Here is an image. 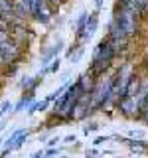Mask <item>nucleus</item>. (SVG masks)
I'll return each mask as SVG.
<instances>
[{"mask_svg": "<svg viewBox=\"0 0 148 158\" xmlns=\"http://www.w3.org/2000/svg\"><path fill=\"white\" fill-rule=\"evenodd\" d=\"M83 97L81 89H79L77 81L69 83L67 89L53 101V115L63 121H73V109H75L77 101Z\"/></svg>", "mask_w": 148, "mask_h": 158, "instance_id": "nucleus-1", "label": "nucleus"}, {"mask_svg": "<svg viewBox=\"0 0 148 158\" xmlns=\"http://www.w3.org/2000/svg\"><path fill=\"white\" fill-rule=\"evenodd\" d=\"M22 53L24 49L16 44V40L10 36V32L6 28H0V67H8V65H14L22 59Z\"/></svg>", "mask_w": 148, "mask_h": 158, "instance_id": "nucleus-2", "label": "nucleus"}, {"mask_svg": "<svg viewBox=\"0 0 148 158\" xmlns=\"http://www.w3.org/2000/svg\"><path fill=\"white\" fill-rule=\"evenodd\" d=\"M138 16H140V14H138L136 10H132L130 6H126V4L121 2L115 10L113 22H115L128 38H134L138 34Z\"/></svg>", "mask_w": 148, "mask_h": 158, "instance_id": "nucleus-3", "label": "nucleus"}, {"mask_svg": "<svg viewBox=\"0 0 148 158\" xmlns=\"http://www.w3.org/2000/svg\"><path fill=\"white\" fill-rule=\"evenodd\" d=\"M115 57H117V49L111 46L109 40H103V42L95 48V52H93V61H91V67L89 69L99 77V75L105 73V69L113 63Z\"/></svg>", "mask_w": 148, "mask_h": 158, "instance_id": "nucleus-4", "label": "nucleus"}, {"mask_svg": "<svg viewBox=\"0 0 148 158\" xmlns=\"http://www.w3.org/2000/svg\"><path fill=\"white\" fill-rule=\"evenodd\" d=\"M30 10V18L39 24H47L53 16V6L47 0H22Z\"/></svg>", "mask_w": 148, "mask_h": 158, "instance_id": "nucleus-5", "label": "nucleus"}, {"mask_svg": "<svg viewBox=\"0 0 148 158\" xmlns=\"http://www.w3.org/2000/svg\"><path fill=\"white\" fill-rule=\"evenodd\" d=\"M28 136H30V131L28 128H16V131L10 135L6 140L2 142V148H0V156H8L12 150H18L20 146L24 144V142L28 140Z\"/></svg>", "mask_w": 148, "mask_h": 158, "instance_id": "nucleus-6", "label": "nucleus"}, {"mask_svg": "<svg viewBox=\"0 0 148 158\" xmlns=\"http://www.w3.org/2000/svg\"><path fill=\"white\" fill-rule=\"evenodd\" d=\"M107 40L111 42V46L115 48V49H117V53H118V52H122V49H126L128 40H130V38H128L126 34L122 32V30L118 28L115 22H111V30H109V38H107Z\"/></svg>", "mask_w": 148, "mask_h": 158, "instance_id": "nucleus-7", "label": "nucleus"}, {"mask_svg": "<svg viewBox=\"0 0 148 158\" xmlns=\"http://www.w3.org/2000/svg\"><path fill=\"white\" fill-rule=\"evenodd\" d=\"M97 28H99V16H97V12H93V14L87 16V22H85V26H83V32H81V36H79L77 40L81 44H87L89 40L95 36Z\"/></svg>", "mask_w": 148, "mask_h": 158, "instance_id": "nucleus-8", "label": "nucleus"}, {"mask_svg": "<svg viewBox=\"0 0 148 158\" xmlns=\"http://www.w3.org/2000/svg\"><path fill=\"white\" fill-rule=\"evenodd\" d=\"M77 85H79V89H81L83 95H89V93L95 89V85H97V75L91 71V69H87V71L77 79Z\"/></svg>", "mask_w": 148, "mask_h": 158, "instance_id": "nucleus-9", "label": "nucleus"}, {"mask_svg": "<svg viewBox=\"0 0 148 158\" xmlns=\"http://www.w3.org/2000/svg\"><path fill=\"white\" fill-rule=\"evenodd\" d=\"M0 18L6 24V28L10 24L16 22V16H14V0H0Z\"/></svg>", "mask_w": 148, "mask_h": 158, "instance_id": "nucleus-10", "label": "nucleus"}, {"mask_svg": "<svg viewBox=\"0 0 148 158\" xmlns=\"http://www.w3.org/2000/svg\"><path fill=\"white\" fill-rule=\"evenodd\" d=\"M61 48H63V42H61V40H57L51 48H47V52L42 53V65H46V63L51 61V59H56V56L59 53V49H61Z\"/></svg>", "mask_w": 148, "mask_h": 158, "instance_id": "nucleus-11", "label": "nucleus"}, {"mask_svg": "<svg viewBox=\"0 0 148 158\" xmlns=\"http://www.w3.org/2000/svg\"><path fill=\"white\" fill-rule=\"evenodd\" d=\"M42 83V75H38V77H30L26 75L22 79V89H24V93H34L38 89V85Z\"/></svg>", "mask_w": 148, "mask_h": 158, "instance_id": "nucleus-12", "label": "nucleus"}, {"mask_svg": "<svg viewBox=\"0 0 148 158\" xmlns=\"http://www.w3.org/2000/svg\"><path fill=\"white\" fill-rule=\"evenodd\" d=\"M34 101H36L34 93H24V97H20V101L16 103V105H14V113H22L24 109H28Z\"/></svg>", "mask_w": 148, "mask_h": 158, "instance_id": "nucleus-13", "label": "nucleus"}, {"mask_svg": "<svg viewBox=\"0 0 148 158\" xmlns=\"http://www.w3.org/2000/svg\"><path fill=\"white\" fill-rule=\"evenodd\" d=\"M47 107H49V101H47V99H43V101H34L26 111H28V115H36V113H46Z\"/></svg>", "mask_w": 148, "mask_h": 158, "instance_id": "nucleus-14", "label": "nucleus"}, {"mask_svg": "<svg viewBox=\"0 0 148 158\" xmlns=\"http://www.w3.org/2000/svg\"><path fill=\"white\" fill-rule=\"evenodd\" d=\"M87 16H89L87 12H81L79 18H77V22H75V36L77 38L81 36V32H83V26H85V22H87Z\"/></svg>", "mask_w": 148, "mask_h": 158, "instance_id": "nucleus-15", "label": "nucleus"}, {"mask_svg": "<svg viewBox=\"0 0 148 158\" xmlns=\"http://www.w3.org/2000/svg\"><path fill=\"white\" fill-rule=\"evenodd\" d=\"M8 113H14V103L6 99V101L0 103V118H2V117H8Z\"/></svg>", "mask_w": 148, "mask_h": 158, "instance_id": "nucleus-16", "label": "nucleus"}, {"mask_svg": "<svg viewBox=\"0 0 148 158\" xmlns=\"http://www.w3.org/2000/svg\"><path fill=\"white\" fill-rule=\"evenodd\" d=\"M83 53H85L83 46H77V48H75V53H69V59H71V63H77L79 59L83 57Z\"/></svg>", "mask_w": 148, "mask_h": 158, "instance_id": "nucleus-17", "label": "nucleus"}, {"mask_svg": "<svg viewBox=\"0 0 148 158\" xmlns=\"http://www.w3.org/2000/svg\"><path fill=\"white\" fill-rule=\"evenodd\" d=\"M46 142H47V146H57L59 142H61V138H59V136H51V138H49V140H46Z\"/></svg>", "mask_w": 148, "mask_h": 158, "instance_id": "nucleus-18", "label": "nucleus"}, {"mask_svg": "<svg viewBox=\"0 0 148 158\" xmlns=\"http://www.w3.org/2000/svg\"><path fill=\"white\" fill-rule=\"evenodd\" d=\"M128 136H132V138H142V136H144V132H142V131H130V132H128Z\"/></svg>", "mask_w": 148, "mask_h": 158, "instance_id": "nucleus-19", "label": "nucleus"}, {"mask_svg": "<svg viewBox=\"0 0 148 158\" xmlns=\"http://www.w3.org/2000/svg\"><path fill=\"white\" fill-rule=\"evenodd\" d=\"M30 158H46V150H38V152H34Z\"/></svg>", "mask_w": 148, "mask_h": 158, "instance_id": "nucleus-20", "label": "nucleus"}, {"mask_svg": "<svg viewBox=\"0 0 148 158\" xmlns=\"http://www.w3.org/2000/svg\"><path fill=\"white\" fill-rule=\"evenodd\" d=\"M140 113H144V118H146V123H148V97H146L144 107H142V111H140Z\"/></svg>", "mask_w": 148, "mask_h": 158, "instance_id": "nucleus-21", "label": "nucleus"}, {"mask_svg": "<svg viewBox=\"0 0 148 158\" xmlns=\"http://www.w3.org/2000/svg\"><path fill=\"white\" fill-rule=\"evenodd\" d=\"M105 140H109V136H97L93 144H97V146H99V144H103V142H105Z\"/></svg>", "mask_w": 148, "mask_h": 158, "instance_id": "nucleus-22", "label": "nucleus"}, {"mask_svg": "<svg viewBox=\"0 0 148 158\" xmlns=\"http://www.w3.org/2000/svg\"><path fill=\"white\" fill-rule=\"evenodd\" d=\"M85 156H87V158H97V156H99V152H97V150H87V152H85Z\"/></svg>", "mask_w": 148, "mask_h": 158, "instance_id": "nucleus-23", "label": "nucleus"}, {"mask_svg": "<svg viewBox=\"0 0 148 158\" xmlns=\"http://www.w3.org/2000/svg\"><path fill=\"white\" fill-rule=\"evenodd\" d=\"M6 123H8V117H2V118H0V132L4 131V127H6Z\"/></svg>", "mask_w": 148, "mask_h": 158, "instance_id": "nucleus-24", "label": "nucleus"}, {"mask_svg": "<svg viewBox=\"0 0 148 158\" xmlns=\"http://www.w3.org/2000/svg\"><path fill=\"white\" fill-rule=\"evenodd\" d=\"M63 140H65V142H75V135H69V136L63 138Z\"/></svg>", "mask_w": 148, "mask_h": 158, "instance_id": "nucleus-25", "label": "nucleus"}, {"mask_svg": "<svg viewBox=\"0 0 148 158\" xmlns=\"http://www.w3.org/2000/svg\"><path fill=\"white\" fill-rule=\"evenodd\" d=\"M2 79H4V71H2V67H0V85H2Z\"/></svg>", "mask_w": 148, "mask_h": 158, "instance_id": "nucleus-26", "label": "nucleus"}, {"mask_svg": "<svg viewBox=\"0 0 148 158\" xmlns=\"http://www.w3.org/2000/svg\"><path fill=\"white\" fill-rule=\"evenodd\" d=\"M0 28H6V24L2 22V18H0Z\"/></svg>", "mask_w": 148, "mask_h": 158, "instance_id": "nucleus-27", "label": "nucleus"}]
</instances>
